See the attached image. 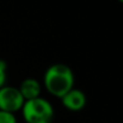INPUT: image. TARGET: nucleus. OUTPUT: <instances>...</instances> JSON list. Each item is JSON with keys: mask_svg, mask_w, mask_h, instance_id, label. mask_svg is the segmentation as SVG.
<instances>
[{"mask_svg": "<svg viewBox=\"0 0 123 123\" xmlns=\"http://www.w3.org/2000/svg\"><path fill=\"white\" fill-rule=\"evenodd\" d=\"M24 99L17 87L4 86L0 88V111L16 113L22 110Z\"/></svg>", "mask_w": 123, "mask_h": 123, "instance_id": "nucleus-3", "label": "nucleus"}, {"mask_svg": "<svg viewBox=\"0 0 123 123\" xmlns=\"http://www.w3.org/2000/svg\"><path fill=\"white\" fill-rule=\"evenodd\" d=\"M0 123H18L15 113L0 111Z\"/></svg>", "mask_w": 123, "mask_h": 123, "instance_id": "nucleus-7", "label": "nucleus"}, {"mask_svg": "<svg viewBox=\"0 0 123 123\" xmlns=\"http://www.w3.org/2000/svg\"><path fill=\"white\" fill-rule=\"evenodd\" d=\"M21 112L27 123H52L54 118L52 104L42 97L24 101Z\"/></svg>", "mask_w": 123, "mask_h": 123, "instance_id": "nucleus-2", "label": "nucleus"}, {"mask_svg": "<svg viewBox=\"0 0 123 123\" xmlns=\"http://www.w3.org/2000/svg\"><path fill=\"white\" fill-rule=\"evenodd\" d=\"M60 101L65 109L76 112V111H81L82 109H85V106L87 104V97H86L85 92L74 87L65 95L60 98Z\"/></svg>", "mask_w": 123, "mask_h": 123, "instance_id": "nucleus-4", "label": "nucleus"}, {"mask_svg": "<svg viewBox=\"0 0 123 123\" xmlns=\"http://www.w3.org/2000/svg\"><path fill=\"white\" fill-rule=\"evenodd\" d=\"M7 80V64L3 59H0V88L6 86Z\"/></svg>", "mask_w": 123, "mask_h": 123, "instance_id": "nucleus-6", "label": "nucleus"}, {"mask_svg": "<svg viewBox=\"0 0 123 123\" xmlns=\"http://www.w3.org/2000/svg\"><path fill=\"white\" fill-rule=\"evenodd\" d=\"M43 86L49 94L57 98L65 95L75 86V75L67 64L57 63L47 68L43 75Z\"/></svg>", "mask_w": 123, "mask_h": 123, "instance_id": "nucleus-1", "label": "nucleus"}, {"mask_svg": "<svg viewBox=\"0 0 123 123\" xmlns=\"http://www.w3.org/2000/svg\"><path fill=\"white\" fill-rule=\"evenodd\" d=\"M17 88H18L21 95L23 97L24 101L36 99L41 94V83L33 77H28V79L23 80L21 82L19 87H17Z\"/></svg>", "mask_w": 123, "mask_h": 123, "instance_id": "nucleus-5", "label": "nucleus"}]
</instances>
